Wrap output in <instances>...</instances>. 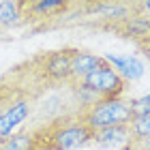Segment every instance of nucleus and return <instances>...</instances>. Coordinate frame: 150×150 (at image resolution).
<instances>
[{
  "mask_svg": "<svg viewBox=\"0 0 150 150\" xmlns=\"http://www.w3.org/2000/svg\"><path fill=\"white\" fill-rule=\"evenodd\" d=\"M32 129V150H73L90 144L94 133L81 122L77 110L54 116Z\"/></svg>",
  "mask_w": 150,
  "mask_h": 150,
  "instance_id": "1",
  "label": "nucleus"
},
{
  "mask_svg": "<svg viewBox=\"0 0 150 150\" xmlns=\"http://www.w3.org/2000/svg\"><path fill=\"white\" fill-rule=\"evenodd\" d=\"M81 122L90 129L92 133L105 131L112 127H122L133 120L131 101L122 99H110V101H94L92 105L79 107L77 110Z\"/></svg>",
  "mask_w": 150,
  "mask_h": 150,
  "instance_id": "2",
  "label": "nucleus"
},
{
  "mask_svg": "<svg viewBox=\"0 0 150 150\" xmlns=\"http://www.w3.org/2000/svg\"><path fill=\"white\" fill-rule=\"evenodd\" d=\"M73 84H77L79 88H84L92 94L97 101H110V99H120L127 90V81L116 73L110 64L97 67L94 71L86 73L79 79H71Z\"/></svg>",
  "mask_w": 150,
  "mask_h": 150,
  "instance_id": "3",
  "label": "nucleus"
},
{
  "mask_svg": "<svg viewBox=\"0 0 150 150\" xmlns=\"http://www.w3.org/2000/svg\"><path fill=\"white\" fill-rule=\"evenodd\" d=\"M101 30H107V32H114L118 35L120 39H127V41H133L135 47L139 43L150 39V17L148 15H139V13H129L127 17L122 19H116L112 24H103L99 26Z\"/></svg>",
  "mask_w": 150,
  "mask_h": 150,
  "instance_id": "4",
  "label": "nucleus"
},
{
  "mask_svg": "<svg viewBox=\"0 0 150 150\" xmlns=\"http://www.w3.org/2000/svg\"><path fill=\"white\" fill-rule=\"evenodd\" d=\"M77 9V0H41L24 15V19H58Z\"/></svg>",
  "mask_w": 150,
  "mask_h": 150,
  "instance_id": "5",
  "label": "nucleus"
},
{
  "mask_svg": "<svg viewBox=\"0 0 150 150\" xmlns=\"http://www.w3.org/2000/svg\"><path fill=\"white\" fill-rule=\"evenodd\" d=\"M103 58L107 60V64H110L127 84L139 79L142 75H144V62H142L139 58H135V56H116V54L112 56V54H107Z\"/></svg>",
  "mask_w": 150,
  "mask_h": 150,
  "instance_id": "6",
  "label": "nucleus"
},
{
  "mask_svg": "<svg viewBox=\"0 0 150 150\" xmlns=\"http://www.w3.org/2000/svg\"><path fill=\"white\" fill-rule=\"evenodd\" d=\"M107 60L103 56H97V54L84 52V50H75L71 56V79H79L84 77L86 73L94 71L97 67H103Z\"/></svg>",
  "mask_w": 150,
  "mask_h": 150,
  "instance_id": "7",
  "label": "nucleus"
},
{
  "mask_svg": "<svg viewBox=\"0 0 150 150\" xmlns=\"http://www.w3.org/2000/svg\"><path fill=\"white\" fill-rule=\"evenodd\" d=\"M129 125L112 127L105 131H97L92 137V144L99 148H114V146H127L129 144Z\"/></svg>",
  "mask_w": 150,
  "mask_h": 150,
  "instance_id": "8",
  "label": "nucleus"
},
{
  "mask_svg": "<svg viewBox=\"0 0 150 150\" xmlns=\"http://www.w3.org/2000/svg\"><path fill=\"white\" fill-rule=\"evenodd\" d=\"M32 146H35L32 129H22L0 139V150H32Z\"/></svg>",
  "mask_w": 150,
  "mask_h": 150,
  "instance_id": "9",
  "label": "nucleus"
},
{
  "mask_svg": "<svg viewBox=\"0 0 150 150\" xmlns=\"http://www.w3.org/2000/svg\"><path fill=\"white\" fill-rule=\"evenodd\" d=\"M24 19L17 0H0V26H17Z\"/></svg>",
  "mask_w": 150,
  "mask_h": 150,
  "instance_id": "10",
  "label": "nucleus"
},
{
  "mask_svg": "<svg viewBox=\"0 0 150 150\" xmlns=\"http://www.w3.org/2000/svg\"><path fill=\"white\" fill-rule=\"evenodd\" d=\"M129 142H139L144 137H150V114L137 116L129 122Z\"/></svg>",
  "mask_w": 150,
  "mask_h": 150,
  "instance_id": "11",
  "label": "nucleus"
},
{
  "mask_svg": "<svg viewBox=\"0 0 150 150\" xmlns=\"http://www.w3.org/2000/svg\"><path fill=\"white\" fill-rule=\"evenodd\" d=\"M131 13H139V15H148L150 17V0H122Z\"/></svg>",
  "mask_w": 150,
  "mask_h": 150,
  "instance_id": "12",
  "label": "nucleus"
},
{
  "mask_svg": "<svg viewBox=\"0 0 150 150\" xmlns=\"http://www.w3.org/2000/svg\"><path fill=\"white\" fill-rule=\"evenodd\" d=\"M131 112H133V118L144 116V114H150V94H148V97H144V99L131 101Z\"/></svg>",
  "mask_w": 150,
  "mask_h": 150,
  "instance_id": "13",
  "label": "nucleus"
},
{
  "mask_svg": "<svg viewBox=\"0 0 150 150\" xmlns=\"http://www.w3.org/2000/svg\"><path fill=\"white\" fill-rule=\"evenodd\" d=\"M17 2H19V9H22V13L26 15V13H28L37 2H41V0H17Z\"/></svg>",
  "mask_w": 150,
  "mask_h": 150,
  "instance_id": "14",
  "label": "nucleus"
},
{
  "mask_svg": "<svg viewBox=\"0 0 150 150\" xmlns=\"http://www.w3.org/2000/svg\"><path fill=\"white\" fill-rule=\"evenodd\" d=\"M137 50L144 54V58L150 62V39H148V41H144V43H139V45H137Z\"/></svg>",
  "mask_w": 150,
  "mask_h": 150,
  "instance_id": "15",
  "label": "nucleus"
},
{
  "mask_svg": "<svg viewBox=\"0 0 150 150\" xmlns=\"http://www.w3.org/2000/svg\"><path fill=\"white\" fill-rule=\"evenodd\" d=\"M122 150H139V148H137V146H135V144H127V146H125V148H122Z\"/></svg>",
  "mask_w": 150,
  "mask_h": 150,
  "instance_id": "16",
  "label": "nucleus"
}]
</instances>
